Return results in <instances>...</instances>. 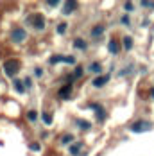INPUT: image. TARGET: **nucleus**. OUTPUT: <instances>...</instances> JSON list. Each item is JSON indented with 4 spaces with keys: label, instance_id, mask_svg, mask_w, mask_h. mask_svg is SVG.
I'll use <instances>...</instances> for the list:
<instances>
[{
    "label": "nucleus",
    "instance_id": "24",
    "mask_svg": "<svg viewBox=\"0 0 154 156\" xmlns=\"http://www.w3.org/2000/svg\"><path fill=\"white\" fill-rule=\"evenodd\" d=\"M58 4H59L58 0H50V2H47V5H50V7H56Z\"/></svg>",
    "mask_w": 154,
    "mask_h": 156
},
{
    "label": "nucleus",
    "instance_id": "16",
    "mask_svg": "<svg viewBox=\"0 0 154 156\" xmlns=\"http://www.w3.org/2000/svg\"><path fill=\"white\" fill-rule=\"evenodd\" d=\"M74 47H75V48H81V50H82V48H86V43H84L82 40H75V41H74Z\"/></svg>",
    "mask_w": 154,
    "mask_h": 156
},
{
    "label": "nucleus",
    "instance_id": "8",
    "mask_svg": "<svg viewBox=\"0 0 154 156\" xmlns=\"http://www.w3.org/2000/svg\"><path fill=\"white\" fill-rule=\"evenodd\" d=\"M59 61H65V63H74V58H63V56H56V58H52L50 63H59Z\"/></svg>",
    "mask_w": 154,
    "mask_h": 156
},
{
    "label": "nucleus",
    "instance_id": "20",
    "mask_svg": "<svg viewBox=\"0 0 154 156\" xmlns=\"http://www.w3.org/2000/svg\"><path fill=\"white\" fill-rule=\"evenodd\" d=\"M124 9H125L127 13H131V11H133V4H131V2H125V4H124Z\"/></svg>",
    "mask_w": 154,
    "mask_h": 156
},
{
    "label": "nucleus",
    "instance_id": "14",
    "mask_svg": "<svg viewBox=\"0 0 154 156\" xmlns=\"http://www.w3.org/2000/svg\"><path fill=\"white\" fill-rule=\"evenodd\" d=\"M102 31H104V25H97L92 31V36H99V34H102Z\"/></svg>",
    "mask_w": 154,
    "mask_h": 156
},
{
    "label": "nucleus",
    "instance_id": "21",
    "mask_svg": "<svg viewBox=\"0 0 154 156\" xmlns=\"http://www.w3.org/2000/svg\"><path fill=\"white\" fill-rule=\"evenodd\" d=\"M65 31H66V23H59V25H58V32H59V34H63Z\"/></svg>",
    "mask_w": 154,
    "mask_h": 156
},
{
    "label": "nucleus",
    "instance_id": "5",
    "mask_svg": "<svg viewBox=\"0 0 154 156\" xmlns=\"http://www.w3.org/2000/svg\"><path fill=\"white\" fill-rule=\"evenodd\" d=\"M75 9H77V2H74V0H66L63 4V13L65 15H72Z\"/></svg>",
    "mask_w": 154,
    "mask_h": 156
},
{
    "label": "nucleus",
    "instance_id": "27",
    "mask_svg": "<svg viewBox=\"0 0 154 156\" xmlns=\"http://www.w3.org/2000/svg\"><path fill=\"white\" fill-rule=\"evenodd\" d=\"M151 95H152V97H154V88H152V90H151Z\"/></svg>",
    "mask_w": 154,
    "mask_h": 156
},
{
    "label": "nucleus",
    "instance_id": "2",
    "mask_svg": "<svg viewBox=\"0 0 154 156\" xmlns=\"http://www.w3.org/2000/svg\"><path fill=\"white\" fill-rule=\"evenodd\" d=\"M11 40L15 41V43H22V41H25L27 40V32L23 27H16L11 31Z\"/></svg>",
    "mask_w": 154,
    "mask_h": 156
},
{
    "label": "nucleus",
    "instance_id": "18",
    "mask_svg": "<svg viewBox=\"0 0 154 156\" xmlns=\"http://www.w3.org/2000/svg\"><path fill=\"white\" fill-rule=\"evenodd\" d=\"M27 119H29L31 122H34V120L38 119V113H36V111H29V113H27Z\"/></svg>",
    "mask_w": 154,
    "mask_h": 156
},
{
    "label": "nucleus",
    "instance_id": "3",
    "mask_svg": "<svg viewBox=\"0 0 154 156\" xmlns=\"http://www.w3.org/2000/svg\"><path fill=\"white\" fill-rule=\"evenodd\" d=\"M27 22L32 23V27H36L38 31H43V29H45V18L41 15H31L27 18Z\"/></svg>",
    "mask_w": 154,
    "mask_h": 156
},
{
    "label": "nucleus",
    "instance_id": "9",
    "mask_svg": "<svg viewBox=\"0 0 154 156\" xmlns=\"http://www.w3.org/2000/svg\"><path fill=\"white\" fill-rule=\"evenodd\" d=\"M108 50L111 52V54H117V52H118V43H117L115 40H109V43H108Z\"/></svg>",
    "mask_w": 154,
    "mask_h": 156
},
{
    "label": "nucleus",
    "instance_id": "15",
    "mask_svg": "<svg viewBox=\"0 0 154 156\" xmlns=\"http://www.w3.org/2000/svg\"><path fill=\"white\" fill-rule=\"evenodd\" d=\"M72 140H74V136H72V135H65V136L61 138V144H63V145H68Z\"/></svg>",
    "mask_w": 154,
    "mask_h": 156
},
{
    "label": "nucleus",
    "instance_id": "1",
    "mask_svg": "<svg viewBox=\"0 0 154 156\" xmlns=\"http://www.w3.org/2000/svg\"><path fill=\"white\" fill-rule=\"evenodd\" d=\"M18 70H20V61H18V59H15V58L5 59V63H4V72H5V76L13 77V76H16Z\"/></svg>",
    "mask_w": 154,
    "mask_h": 156
},
{
    "label": "nucleus",
    "instance_id": "25",
    "mask_svg": "<svg viewBox=\"0 0 154 156\" xmlns=\"http://www.w3.org/2000/svg\"><path fill=\"white\" fill-rule=\"evenodd\" d=\"M29 147H31L32 151H38V149H40V145H38V144H31Z\"/></svg>",
    "mask_w": 154,
    "mask_h": 156
},
{
    "label": "nucleus",
    "instance_id": "13",
    "mask_svg": "<svg viewBox=\"0 0 154 156\" xmlns=\"http://www.w3.org/2000/svg\"><path fill=\"white\" fill-rule=\"evenodd\" d=\"M124 48L125 50H131L133 48V40L131 38H124Z\"/></svg>",
    "mask_w": 154,
    "mask_h": 156
},
{
    "label": "nucleus",
    "instance_id": "11",
    "mask_svg": "<svg viewBox=\"0 0 154 156\" xmlns=\"http://www.w3.org/2000/svg\"><path fill=\"white\" fill-rule=\"evenodd\" d=\"M15 90L16 92H25V84H23V81H15Z\"/></svg>",
    "mask_w": 154,
    "mask_h": 156
},
{
    "label": "nucleus",
    "instance_id": "12",
    "mask_svg": "<svg viewBox=\"0 0 154 156\" xmlns=\"http://www.w3.org/2000/svg\"><path fill=\"white\" fill-rule=\"evenodd\" d=\"M77 126H79L81 129H90V127H92V124H90V122H86V120H81V119H77Z\"/></svg>",
    "mask_w": 154,
    "mask_h": 156
},
{
    "label": "nucleus",
    "instance_id": "4",
    "mask_svg": "<svg viewBox=\"0 0 154 156\" xmlns=\"http://www.w3.org/2000/svg\"><path fill=\"white\" fill-rule=\"evenodd\" d=\"M151 127H152L151 122L140 120V122H135V124L131 126V131H133V133H147V131H151Z\"/></svg>",
    "mask_w": 154,
    "mask_h": 156
},
{
    "label": "nucleus",
    "instance_id": "22",
    "mask_svg": "<svg viewBox=\"0 0 154 156\" xmlns=\"http://www.w3.org/2000/svg\"><path fill=\"white\" fill-rule=\"evenodd\" d=\"M74 76H75V77H81V76H82V66H77L75 72H74Z\"/></svg>",
    "mask_w": 154,
    "mask_h": 156
},
{
    "label": "nucleus",
    "instance_id": "19",
    "mask_svg": "<svg viewBox=\"0 0 154 156\" xmlns=\"http://www.w3.org/2000/svg\"><path fill=\"white\" fill-rule=\"evenodd\" d=\"M142 5H143V7H149V9H154V2H147V0H143Z\"/></svg>",
    "mask_w": 154,
    "mask_h": 156
},
{
    "label": "nucleus",
    "instance_id": "7",
    "mask_svg": "<svg viewBox=\"0 0 154 156\" xmlns=\"http://www.w3.org/2000/svg\"><path fill=\"white\" fill-rule=\"evenodd\" d=\"M70 94H72V84H66L65 88H61L59 97H61V99H70Z\"/></svg>",
    "mask_w": 154,
    "mask_h": 156
},
{
    "label": "nucleus",
    "instance_id": "23",
    "mask_svg": "<svg viewBox=\"0 0 154 156\" xmlns=\"http://www.w3.org/2000/svg\"><path fill=\"white\" fill-rule=\"evenodd\" d=\"M43 122H45V124H50V122H52V117H50L48 113H45V115H43Z\"/></svg>",
    "mask_w": 154,
    "mask_h": 156
},
{
    "label": "nucleus",
    "instance_id": "10",
    "mask_svg": "<svg viewBox=\"0 0 154 156\" xmlns=\"http://www.w3.org/2000/svg\"><path fill=\"white\" fill-rule=\"evenodd\" d=\"M100 70H102V66L99 63H92L90 65V72H93V74H100Z\"/></svg>",
    "mask_w": 154,
    "mask_h": 156
},
{
    "label": "nucleus",
    "instance_id": "26",
    "mask_svg": "<svg viewBox=\"0 0 154 156\" xmlns=\"http://www.w3.org/2000/svg\"><path fill=\"white\" fill-rule=\"evenodd\" d=\"M23 83H25V86H31V84H32V83H31V79H29V77L25 79V81H23Z\"/></svg>",
    "mask_w": 154,
    "mask_h": 156
},
{
    "label": "nucleus",
    "instance_id": "6",
    "mask_svg": "<svg viewBox=\"0 0 154 156\" xmlns=\"http://www.w3.org/2000/svg\"><path fill=\"white\" fill-rule=\"evenodd\" d=\"M108 81H109V76H100V77L93 79L92 83H93V86H95V88H102V86H104Z\"/></svg>",
    "mask_w": 154,
    "mask_h": 156
},
{
    "label": "nucleus",
    "instance_id": "17",
    "mask_svg": "<svg viewBox=\"0 0 154 156\" xmlns=\"http://www.w3.org/2000/svg\"><path fill=\"white\" fill-rule=\"evenodd\" d=\"M79 151H81V144H74V145L70 147V153H72V154H77Z\"/></svg>",
    "mask_w": 154,
    "mask_h": 156
}]
</instances>
